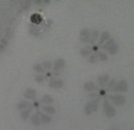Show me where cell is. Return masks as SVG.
<instances>
[{"label": "cell", "instance_id": "obj_13", "mask_svg": "<svg viewBox=\"0 0 134 130\" xmlns=\"http://www.w3.org/2000/svg\"><path fill=\"white\" fill-rule=\"evenodd\" d=\"M88 61L91 62V63H94V62L98 61V57H97V53H93L90 56V58H88Z\"/></svg>", "mask_w": 134, "mask_h": 130}, {"label": "cell", "instance_id": "obj_2", "mask_svg": "<svg viewBox=\"0 0 134 130\" xmlns=\"http://www.w3.org/2000/svg\"><path fill=\"white\" fill-rule=\"evenodd\" d=\"M128 90V83L125 79H121V81L116 82V85L114 86V89L112 90V92L114 93H121V92H126Z\"/></svg>", "mask_w": 134, "mask_h": 130}, {"label": "cell", "instance_id": "obj_11", "mask_svg": "<svg viewBox=\"0 0 134 130\" xmlns=\"http://www.w3.org/2000/svg\"><path fill=\"white\" fill-rule=\"evenodd\" d=\"M97 57H98V61H101V62H106L108 59L107 53H105V52H97Z\"/></svg>", "mask_w": 134, "mask_h": 130}, {"label": "cell", "instance_id": "obj_5", "mask_svg": "<svg viewBox=\"0 0 134 130\" xmlns=\"http://www.w3.org/2000/svg\"><path fill=\"white\" fill-rule=\"evenodd\" d=\"M111 33L108 32V31H105V32H102L101 33V36L99 37V44L100 45H104L105 43L107 42V40H109L111 39Z\"/></svg>", "mask_w": 134, "mask_h": 130}, {"label": "cell", "instance_id": "obj_1", "mask_svg": "<svg viewBox=\"0 0 134 130\" xmlns=\"http://www.w3.org/2000/svg\"><path fill=\"white\" fill-rule=\"evenodd\" d=\"M104 114H105V116L109 117V118H112V117H114L116 115L115 108H114L107 99H104Z\"/></svg>", "mask_w": 134, "mask_h": 130}, {"label": "cell", "instance_id": "obj_12", "mask_svg": "<svg viewBox=\"0 0 134 130\" xmlns=\"http://www.w3.org/2000/svg\"><path fill=\"white\" fill-rule=\"evenodd\" d=\"M85 89L88 91H92V90H95V89H97V85H95L94 83H92V82H88V83L85 84Z\"/></svg>", "mask_w": 134, "mask_h": 130}, {"label": "cell", "instance_id": "obj_3", "mask_svg": "<svg viewBox=\"0 0 134 130\" xmlns=\"http://www.w3.org/2000/svg\"><path fill=\"white\" fill-rule=\"evenodd\" d=\"M109 101L112 102V104L115 105H124L126 103V97L120 93H114V95L109 96Z\"/></svg>", "mask_w": 134, "mask_h": 130}, {"label": "cell", "instance_id": "obj_7", "mask_svg": "<svg viewBox=\"0 0 134 130\" xmlns=\"http://www.w3.org/2000/svg\"><path fill=\"white\" fill-rule=\"evenodd\" d=\"M114 44H115V40H114L113 38H111V39H109V40H107V42L105 43L104 45H102V47H101V49L104 50V51H107V50H108L109 47H111L112 45H114Z\"/></svg>", "mask_w": 134, "mask_h": 130}, {"label": "cell", "instance_id": "obj_9", "mask_svg": "<svg viewBox=\"0 0 134 130\" xmlns=\"http://www.w3.org/2000/svg\"><path fill=\"white\" fill-rule=\"evenodd\" d=\"M99 32L98 31H93L92 33H91V39H90V43L91 44H93V43H95L98 40V38H99Z\"/></svg>", "mask_w": 134, "mask_h": 130}, {"label": "cell", "instance_id": "obj_4", "mask_svg": "<svg viewBox=\"0 0 134 130\" xmlns=\"http://www.w3.org/2000/svg\"><path fill=\"white\" fill-rule=\"evenodd\" d=\"M98 103H99V97H98L97 99H94V101H92V102L88 103V104L86 105V108H85L86 114L90 115L91 112L97 111V110H98Z\"/></svg>", "mask_w": 134, "mask_h": 130}, {"label": "cell", "instance_id": "obj_10", "mask_svg": "<svg viewBox=\"0 0 134 130\" xmlns=\"http://www.w3.org/2000/svg\"><path fill=\"white\" fill-rule=\"evenodd\" d=\"M116 79H109V82L107 83V91H112L114 89V86L116 85Z\"/></svg>", "mask_w": 134, "mask_h": 130}, {"label": "cell", "instance_id": "obj_14", "mask_svg": "<svg viewBox=\"0 0 134 130\" xmlns=\"http://www.w3.org/2000/svg\"><path fill=\"white\" fill-rule=\"evenodd\" d=\"M111 130H119V129H118V128H112Z\"/></svg>", "mask_w": 134, "mask_h": 130}, {"label": "cell", "instance_id": "obj_8", "mask_svg": "<svg viewBox=\"0 0 134 130\" xmlns=\"http://www.w3.org/2000/svg\"><path fill=\"white\" fill-rule=\"evenodd\" d=\"M107 52H108L109 54H116V53L119 52V45L115 43V44L112 45V46L109 47L108 50H107Z\"/></svg>", "mask_w": 134, "mask_h": 130}, {"label": "cell", "instance_id": "obj_6", "mask_svg": "<svg viewBox=\"0 0 134 130\" xmlns=\"http://www.w3.org/2000/svg\"><path fill=\"white\" fill-rule=\"evenodd\" d=\"M109 79H111V78H109L108 74H101V76L98 77V83H99L101 86H104L105 84L108 83Z\"/></svg>", "mask_w": 134, "mask_h": 130}]
</instances>
